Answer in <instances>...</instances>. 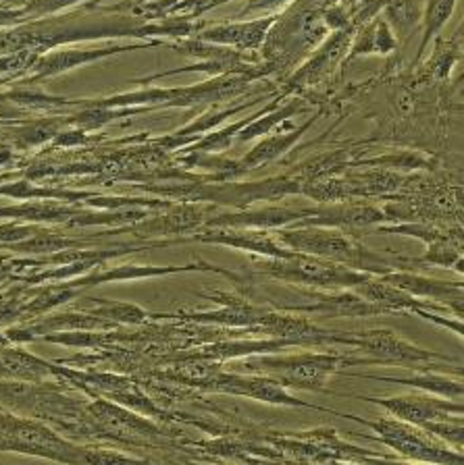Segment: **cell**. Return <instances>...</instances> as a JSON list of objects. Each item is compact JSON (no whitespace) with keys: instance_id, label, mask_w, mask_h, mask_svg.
Masks as SVG:
<instances>
[{"instance_id":"cell-13","label":"cell","mask_w":464,"mask_h":465,"mask_svg":"<svg viewBox=\"0 0 464 465\" xmlns=\"http://www.w3.org/2000/svg\"><path fill=\"white\" fill-rule=\"evenodd\" d=\"M379 279L388 285H394L396 289L404 291L412 297H427V300H435L439 303H446L448 310L456 312V318H462V285L460 282H448L438 279H427V276L410 274V272H388L381 274Z\"/></svg>"},{"instance_id":"cell-7","label":"cell","mask_w":464,"mask_h":465,"mask_svg":"<svg viewBox=\"0 0 464 465\" xmlns=\"http://www.w3.org/2000/svg\"><path fill=\"white\" fill-rule=\"evenodd\" d=\"M181 382L186 384H200L205 389H213L219 392H229V395H237V397H250L257 399V401H265V403H273V405H289V407H310V410H318V411H329L325 407H317L310 405L307 401H300L289 395V392L279 387L277 382L269 376H244V374H227V372H219V374H210V376H200V378H181Z\"/></svg>"},{"instance_id":"cell-4","label":"cell","mask_w":464,"mask_h":465,"mask_svg":"<svg viewBox=\"0 0 464 465\" xmlns=\"http://www.w3.org/2000/svg\"><path fill=\"white\" fill-rule=\"evenodd\" d=\"M0 450L42 457L63 465H84L86 447L74 445L40 421L0 411Z\"/></svg>"},{"instance_id":"cell-33","label":"cell","mask_w":464,"mask_h":465,"mask_svg":"<svg viewBox=\"0 0 464 465\" xmlns=\"http://www.w3.org/2000/svg\"><path fill=\"white\" fill-rule=\"evenodd\" d=\"M11 158H13V154H11L9 148H0V166L9 164Z\"/></svg>"},{"instance_id":"cell-31","label":"cell","mask_w":464,"mask_h":465,"mask_svg":"<svg viewBox=\"0 0 464 465\" xmlns=\"http://www.w3.org/2000/svg\"><path fill=\"white\" fill-rule=\"evenodd\" d=\"M362 465H427V463H417V461H406V460H391V457H383L381 453L377 455H365L357 460Z\"/></svg>"},{"instance_id":"cell-21","label":"cell","mask_w":464,"mask_h":465,"mask_svg":"<svg viewBox=\"0 0 464 465\" xmlns=\"http://www.w3.org/2000/svg\"><path fill=\"white\" fill-rule=\"evenodd\" d=\"M92 303V308H88L90 316H98L105 318L113 324H142L148 320V312L142 310L140 305L134 303H123V302H111V300H96L92 297L88 300Z\"/></svg>"},{"instance_id":"cell-10","label":"cell","mask_w":464,"mask_h":465,"mask_svg":"<svg viewBox=\"0 0 464 465\" xmlns=\"http://www.w3.org/2000/svg\"><path fill=\"white\" fill-rule=\"evenodd\" d=\"M388 221L386 210L368 203H339V206L307 208V216L294 223V227H325L339 231H360L377 223Z\"/></svg>"},{"instance_id":"cell-27","label":"cell","mask_w":464,"mask_h":465,"mask_svg":"<svg viewBox=\"0 0 464 465\" xmlns=\"http://www.w3.org/2000/svg\"><path fill=\"white\" fill-rule=\"evenodd\" d=\"M84 465H156V463H152L150 460H140V457L126 455L121 453V450L86 447Z\"/></svg>"},{"instance_id":"cell-18","label":"cell","mask_w":464,"mask_h":465,"mask_svg":"<svg viewBox=\"0 0 464 465\" xmlns=\"http://www.w3.org/2000/svg\"><path fill=\"white\" fill-rule=\"evenodd\" d=\"M84 210L67 208L61 203L50 202H27L21 206L0 208V216L13 218V221H30V223H67L82 214Z\"/></svg>"},{"instance_id":"cell-9","label":"cell","mask_w":464,"mask_h":465,"mask_svg":"<svg viewBox=\"0 0 464 465\" xmlns=\"http://www.w3.org/2000/svg\"><path fill=\"white\" fill-rule=\"evenodd\" d=\"M190 239L200 243L227 245V247H234V250L257 253L260 258L284 260V258H292L296 253L281 245L277 239L273 237V232L260 231V229L210 227V229H198V232H192Z\"/></svg>"},{"instance_id":"cell-14","label":"cell","mask_w":464,"mask_h":465,"mask_svg":"<svg viewBox=\"0 0 464 465\" xmlns=\"http://www.w3.org/2000/svg\"><path fill=\"white\" fill-rule=\"evenodd\" d=\"M313 297H317L315 303L289 305V308L284 310L294 312V314H317L325 318H368L388 314V312L379 308V305L362 300L360 295L350 293V291H339V293H325Z\"/></svg>"},{"instance_id":"cell-16","label":"cell","mask_w":464,"mask_h":465,"mask_svg":"<svg viewBox=\"0 0 464 465\" xmlns=\"http://www.w3.org/2000/svg\"><path fill=\"white\" fill-rule=\"evenodd\" d=\"M357 378H373V381H381V382H396L402 384V387H412L427 392V395H435V397H444L449 399V401H462L464 395V387L462 381H454L449 376H441V374H433V370H423V372L412 374V376H373V374H352Z\"/></svg>"},{"instance_id":"cell-24","label":"cell","mask_w":464,"mask_h":465,"mask_svg":"<svg viewBox=\"0 0 464 465\" xmlns=\"http://www.w3.org/2000/svg\"><path fill=\"white\" fill-rule=\"evenodd\" d=\"M74 245H79V242H74V239L65 237L61 232L38 229V232H34L32 237L6 247H11V250L15 252H24V253H50V252L67 250V247H74Z\"/></svg>"},{"instance_id":"cell-19","label":"cell","mask_w":464,"mask_h":465,"mask_svg":"<svg viewBox=\"0 0 464 465\" xmlns=\"http://www.w3.org/2000/svg\"><path fill=\"white\" fill-rule=\"evenodd\" d=\"M275 24V17L252 21V24H237V25H219L200 34L202 40L213 42H227L236 44L240 48H257L260 42L265 40L267 29Z\"/></svg>"},{"instance_id":"cell-30","label":"cell","mask_w":464,"mask_h":465,"mask_svg":"<svg viewBox=\"0 0 464 465\" xmlns=\"http://www.w3.org/2000/svg\"><path fill=\"white\" fill-rule=\"evenodd\" d=\"M40 227L35 224H19V221L0 224V243L5 245H13L24 242V239L32 237L34 232H38Z\"/></svg>"},{"instance_id":"cell-26","label":"cell","mask_w":464,"mask_h":465,"mask_svg":"<svg viewBox=\"0 0 464 465\" xmlns=\"http://www.w3.org/2000/svg\"><path fill=\"white\" fill-rule=\"evenodd\" d=\"M419 428H423V430L427 434H431L433 439H438V440L444 442V445L454 447L456 450H460V453H462V436H464L462 418L427 421V424L419 426Z\"/></svg>"},{"instance_id":"cell-2","label":"cell","mask_w":464,"mask_h":465,"mask_svg":"<svg viewBox=\"0 0 464 465\" xmlns=\"http://www.w3.org/2000/svg\"><path fill=\"white\" fill-rule=\"evenodd\" d=\"M333 416H342L346 420L357 421L367 428H371L377 434H357L362 439L381 442L383 447H389L396 450L398 455H402L406 461H417L427 465H464V457L460 450L449 449L444 442L433 439L431 434H427L423 428L406 424L396 418H381V420H362L352 416V413H339L336 411Z\"/></svg>"},{"instance_id":"cell-11","label":"cell","mask_w":464,"mask_h":465,"mask_svg":"<svg viewBox=\"0 0 464 465\" xmlns=\"http://www.w3.org/2000/svg\"><path fill=\"white\" fill-rule=\"evenodd\" d=\"M213 208L194 206V203H184V206H171L169 213L150 218V221L134 223L132 227H121L113 232H132L136 237H150V235H177V232H192L205 227V223L213 216Z\"/></svg>"},{"instance_id":"cell-25","label":"cell","mask_w":464,"mask_h":465,"mask_svg":"<svg viewBox=\"0 0 464 465\" xmlns=\"http://www.w3.org/2000/svg\"><path fill=\"white\" fill-rule=\"evenodd\" d=\"M456 0H427V11H425V35L423 44H420V53L427 48V44L431 42L435 34L439 32L441 25L446 24L449 15L454 11Z\"/></svg>"},{"instance_id":"cell-32","label":"cell","mask_w":464,"mask_h":465,"mask_svg":"<svg viewBox=\"0 0 464 465\" xmlns=\"http://www.w3.org/2000/svg\"><path fill=\"white\" fill-rule=\"evenodd\" d=\"M281 3H286V0H248V6H246V11H255V9H267V6L281 5Z\"/></svg>"},{"instance_id":"cell-1","label":"cell","mask_w":464,"mask_h":465,"mask_svg":"<svg viewBox=\"0 0 464 465\" xmlns=\"http://www.w3.org/2000/svg\"><path fill=\"white\" fill-rule=\"evenodd\" d=\"M273 237L296 253H307L321 260L336 262L352 268V271L381 276L394 272L396 264L379 253L368 250L358 239L339 229L325 227H296V229H275Z\"/></svg>"},{"instance_id":"cell-6","label":"cell","mask_w":464,"mask_h":465,"mask_svg":"<svg viewBox=\"0 0 464 465\" xmlns=\"http://www.w3.org/2000/svg\"><path fill=\"white\" fill-rule=\"evenodd\" d=\"M352 347H357V351L367 353L368 358H346V366H354V363H360V366H375V363H379V366H404L423 372V370H431V366H435V361H452V358H448V355L412 345L410 341L398 337V334L389 329L365 331L352 334Z\"/></svg>"},{"instance_id":"cell-23","label":"cell","mask_w":464,"mask_h":465,"mask_svg":"<svg viewBox=\"0 0 464 465\" xmlns=\"http://www.w3.org/2000/svg\"><path fill=\"white\" fill-rule=\"evenodd\" d=\"M121 50H132V46L129 48H106V50H67V53H56L53 56L45 58V61L38 64V71L42 73V75H55V73L77 67V64H82V63L96 61V58H103V56H108L113 53H121Z\"/></svg>"},{"instance_id":"cell-8","label":"cell","mask_w":464,"mask_h":465,"mask_svg":"<svg viewBox=\"0 0 464 465\" xmlns=\"http://www.w3.org/2000/svg\"><path fill=\"white\" fill-rule=\"evenodd\" d=\"M365 401L379 405L391 418L406 421L412 426H423L427 421L449 420L452 416H462V401H449L444 397L427 395V392H410L398 397H360Z\"/></svg>"},{"instance_id":"cell-15","label":"cell","mask_w":464,"mask_h":465,"mask_svg":"<svg viewBox=\"0 0 464 465\" xmlns=\"http://www.w3.org/2000/svg\"><path fill=\"white\" fill-rule=\"evenodd\" d=\"M357 289V295H360L362 300L371 302L375 305H379L388 312V314H415L417 310H429L431 303H427L423 300H417L404 291L396 289L394 285H388L383 282L379 276H371L367 282L354 287Z\"/></svg>"},{"instance_id":"cell-3","label":"cell","mask_w":464,"mask_h":465,"mask_svg":"<svg viewBox=\"0 0 464 465\" xmlns=\"http://www.w3.org/2000/svg\"><path fill=\"white\" fill-rule=\"evenodd\" d=\"M346 366V355L323 353H298V355H258L240 361L244 372L273 378L284 389H302L321 392L328 389V381Z\"/></svg>"},{"instance_id":"cell-17","label":"cell","mask_w":464,"mask_h":465,"mask_svg":"<svg viewBox=\"0 0 464 465\" xmlns=\"http://www.w3.org/2000/svg\"><path fill=\"white\" fill-rule=\"evenodd\" d=\"M53 374H59V368H55L50 361L35 358V355L24 351V349L0 347V376L3 378L45 382Z\"/></svg>"},{"instance_id":"cell-12","label":"cell","mask_w":464,"mask_h":465,"mask_svg":"<svg viewBox=\"0 0 464 465\" xmlns=\"http://www.w3.org/2000/svg\"><path fill=\"white\" fill-rule=\"evenodd\" d=\"M307 216V208L289 206H265L255 210H237V213L213 214L202 229L210 227H229V229H281L302 221Z\"/></svg>"},{"instance_id":"cell-29","label":"cell","mask_w":464,"mask_h":465,"mask_svg":"<svg viewBox=\"0 0 464 465\" xmlns=\"http://www.w3.org/2000/svg\"><path fill=\"white\" fill-rule=\"evenodd\" d=\"M56 134V123L53 121H45V123H35V125H30L24 131H19V135L15 137V143L21 145V148H32V145H38L42 142L50 140Z\"/></svg>"},{"instance_id":"cell-22","label":"cell","mask_w":464,"mask_h":465,"mask_svg":"<svg viewBox=\"0 0 464 465\" xmlns=\"http://www.w3.org/2000/svg\"><path fill=\"white\" fill-rule=\"evenodd\" d=\"M310 127V121L304 123V125L298 131H292V134H284V135H275L269 137V140H265L263 143H258L255 150L250 152L248 156H246L240 164L237 166H244V169H257V166L269 163V160H275L277 156L284 154L287 148H292V145L300 140L302 131H307Z\"/></svg>"},{"instance_id":"cell-5","label":"cell","mask_w":464,"mask_h":465,"mask_svg":"<svg viewBox=\"0 0 464 465\" xmlns=\"http://www.w3.org/2000/svg\"><path fill=\"white\" fill-rule=\"evenodd\" d=\"M258 272L271 279L294 282V285H310L318 289H346L358 287L373 274L352 271V268L336 264V262L321 260L307 253H294L292 258H260L252 262Z\"/></svg>"},{"instance_id":"cell-28","label":"cell","mask_w":464,"mask_h":465,"mask_svg":"<svg viewBox=\"0 0 464 465\" xmlns=\"http://www.w3.org/2000/svg\"><path fill=\"white\" fill-rule=\"evenodd\" d=\"M386 13L389 21H394L398 29L406 32V29L417 24L419 3L417 0H391Z\"/></svg>"},{"instance_id":"cell-20","label":"cell","mask_w":464,"mask_h":465,"mask_svg":"<svg viewBox=\"0 0 464 465\" xmlns=\"http://www.w3.org/2000/svg\"><path fill=\"white\" fill-rule=\"evenodd\" d=\"M284 347H294L289 341L284 339H269V341H229V343H217L207 347L205 355L213 360H229V358H244L252 353H269L279 351Z\"/></svg>"}]
</instances>
